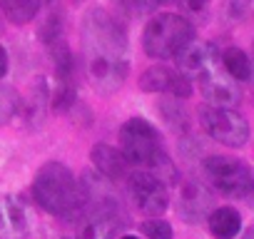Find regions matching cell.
Wrapping results in <instances>:
<instances>
[{
	"mask_svg": "<svg viewBox=\"0 0 254 239\" xmlns=\"http://www.w3.org/2000/svg\"><path fill=\"white\" fill-rule=\"evenodd\" d=\"M194 43V25L177 13L155 15L142 33V48L155 60L180 58Z\"/></svg>",
	"mask_w": 254,
	"mask_h": 239,
	"instance_id": "cell-3",
	"label": "cell"
},
{
	"mask_svg": "<svg viewBox=\"0 0 254 239\" xmlns=\"http://www.w3.org/2000/svg\"><path fill=\"white\" fill-rule=\"evenodd\" d=\"M242 239H254V227H252V229H247V232L242 234Z\"/></svg>",
	"mask_w": 254,
	"mask_h": 239,
	"instance_id": "cell-23",
	"label": "cell"
},
{
	"mask_svg": "<svg viewBox=\"0 0 254 239\" xmlns=\"http://www.w3.org/2000/svg\"><path fill=\"white\" fill-rule=\"evenodd\" d=\"M0 10H3V15L10 23L25 25V23H30L38 15L40 0H0Z\"/></svg>",
	"mask_w": 254,
	"mask_h": 239,
	"instance_id": "cell-16",
	"label": "cell"
},
{
	"mask_svg": "<svg viewBox=\"0 0 254 239\" xmlns=\"http://www.w3.org/2000/svg\"><path fill=\"white\" fill-rule=\"evenodd\" d=\"M160 3H165V0H135L137 10H142V13H152V10H157Z\"/></svg>",
	"mask_w": 254,
	"mask_h": 239,
	"instance_id": "cell-20",
	"label": "cell"
},
{
	"mask_svg": "<svg viewBox=\"0 0 254 239\" xmlns=\"http://www.w3.org/2000/svg\"><path fill=\"white\" fill-rule=\"evenodd\" d=\"M0 227H3V232L10 239H20L25 234V229H28L25 212L18 204L15 197H3L0 199Z\"/></svg>",
	"mask_w": 254,
	"mask_h": 239,
	"instance_id": "cell-14",
	"label": "cell"
},
{
	"mask_svg": "<svg viewBox=\"0 0 254 239\" xmlns=\"http://www.w3.org/2000/svg\"><path fill=\"white\" fill-rule=\"evenodd\" d=\"M209 232L217 239H234L242 229V217L234 207H217L212 209V214L207 217Z\"/></svg>",
	"mask_w": 254,
	"mask_h": 239,
	"instance_id": "cell-13",
	"label": "cell"
},
{
	"mask_svg": "<svg viewBox=\"0 0 254 239\" xmlns=\"http://www.w3.org/2000/svg\"><path fill=\"white\" fill-rule=\"evenodd\" d=\"M177 209H180L185 222L194 224V222H199V219L212 214V192L202 182H187L182 187V192H180Z\"/></svg>",
	"mask_w": 254,
	"mask_h": 239,
	"instance_id": "cell-10",
	"label": "cell"
},
{
	"mask_svg": "<svg viewBox=\"0 0 254 239\" xmlns=\"http://www.w3.org/2000/svg\"><path fill=\"white\" fill-rule=\"evenodd\" d=\"M48 105H50V90H48V82L43 77H35L25 100H20V110H23V117H25V125L28 127H40L43 120H45V112H48Z\"/></svg>",
	"mask_w": 254,
	"mask_h": 239,
	"instance_id": "cell-11",
	"label": "cell"
},
{
	"mask_svg": "<svg viewBox=\"0 0 254 239\" xmlns=\"http://www.w3.org/2000/svg\"><path fill=\"white\" fill-rule=\"evenodd\" d=\"M35 202L55 217H77L87 212V197L70 167L63 162H45L33 182Z\"/></svg>",
	"mask_w": 254,
	"mask_h": 239,
	"instance_id": "cell-2",
	"label": "cell"
},
{
	"mask_svg": "<svg viewBox=\"0 0 254 239\" xmlns=\"http://www.w3.org/2000/svg\"><path fill=\"white\" fill-rule=\"evenodd\" d=\"M20 110V97L10 85L0 82V127L8 125L10 120L15 117V112Z\"/></svg>",
	"mask_w": 254,
	"mask_h": 239,
	"instance_id": "cell-17",
	"label": "cell"
},
{
	"mask_svg": "<svg viewBox=\"0 0 254 239\" xmlns=\"http://www.w3.org/2000/svg\"><path fill=\"white\" fill-rule=\"evenodd\" d=\"M120 239H137V237H120Z\"/></svg>",
	"mask_w": 254,
	"mask_h": 239,
	"instance_id": "cell-24",
	"label": "cell"
},
{
	"mask_svg": "<svg viewBox=\"0 0 254 239\" xmlns=\"http://www.w3.org/2000/svg\"><path fill=\"white\" fill-rule=\"evenodd\" d=\"M199 122H202L204 132L224 147L237 150V147H244L249 140V125L237 110L202 105L199 107Z\"/></svg>",
	"mask_w": 254,
	"mask_h": 239,
	"instance_id": "cell-6",
	"label": "cell"
},
{
	"mask_svg": "<svg viewBox=\"0 0 254 239\" xmlns=\"http://www.w3.org/2000/svg\"><path fill=\"white\" fill-rule=\"evenodd\" d=\"M127 182H130V194L137 204V209L152 219H157L167 204H170V187L165 182H160L152 172L147 170H135L130 172V177H127Z\"/></svg>",
	"mask_w": 254,
	"mask_h": 239,
	"instance_id": "cell-7",
	"label": "cell"
},
{
	"mask_svg": "<svg viewBox=\"0 0 254 239\" xmlns=\"http://www.w3.org/2000/svg\"><path fill=\"white\" fill-rule=\"evenodd\" d=\"M5 72H8V53H5L3 45H0V80L5 77Z\"/></svg>",
	"mask_w": 254,
	"mask_h": 239,
	"instance_id": "cell-22",
	"label": "cell"
},
{
	"mask_svg": "<svg viewBox=\"0 0 254 239\" xmlns=\"http://www.w3.org/2000/svg\"><path fill=\"white\" fill-rule=\"evenodd\" d=\"M252 5V0H224V8L229 18H242Z\"/></svg>",
	"mask_w": 254,
	"mask_h": 239,
	"instance_id": "cell-19",
	"label": "cell"
},
{
	"mask_svg": "<svg viewBox=\"0 0 254 239\" xmlns=\"http://www.w3.org/2000/svg\"><path fill=\"white\" fill-rule=\"evenodd\" d=\"M177 3H182L187 10H194V13H197V10H204V8H207L209 0H177Z\"/></svg>",
	"mask_w": 254,
	"mask_h": 239,
	"instance_id": "cell-21",
	"label": "cell"
},
{
	"mask_svg": "<svg viewBox=\"0 0 254 239\" xmlns=\"http://www.w3.org/2000/svg\"><path fill=\"white\" fill-rule=\"evenodd\" d=\"M120 152L127 160V165L137 170H150L165 155L160 132L142 117L127 120L120 127Z\"/></svg>",
	"mask_w": 254,
	"mask_h": 239,
	"instance_id": "cell-4",
	"label": "cell"
},
{
	"mask_svg": "<svg viewBox=\"0 0 254 239\" xmlns=\"http://www.w3.org/2000/svg\"><path fill=\"white\" fill-rule=\"evenodd\" d=\"M204 175L209 177L212 187L232 199H252L254 197V172L249 165L234 157H207L204 160Z\"/></svg>",
	"mask_w": 254,
	"mask_h": 239,
	"instance_id": "cell-5",
	"label": "cell"
},
{
	"mask_svg": "<svg viewBox=\"0 0 254 239\" xmlns=\"http://www.w3.org/2000/svg\"><path fill=\"white\" fill-rule=\"evenodd\" d=\"M199 90L207 97V102L212 107H227L234 110V105L242 100V92L237 87V82L224 72V67H219V58H214L212 62H207L199 72Z\"/></svg>",
	"mask_w": 254,
	"mask_h": 239,
	"instance_id": "cell-8",
	"label": "cell"
},
{
	"mask_svg": "<svg viewBox=\"0 0 254 239\" xmlns=\"http://www.w3.org/2000/svg\"><path fill=\"white\" fill-rule=\"evenodd\" d=\"M85 70L100 92H115L127 75V35L125 28L102 8H92L82 18Z\"/></svg>",
	"mask_w": 254,
	"mask_h": 239,
	"instance_id": "cell-1",
	"label": "cell"
},
{
	"mask_svg": "<svg viewBox=\"0 0 254 239\" xmlns=\"http://www.w3.org/2000/svg\"><path fill=\"white\" fill-rule=\"evenodd\" d=\"M142 92H155V95H172V97H190L192 95V82L182 70H175L170 65H152L147 67L140 80H137Z\"/></svg>",
	"mask_w": 254,
	"mask_h": 239,
	"instance_id": "cell-9",
	"label": "cell"
},
{
	"mask_svg": "<svg viewBox=\"0 0 254 239\" xmlns=\"http://www.w3.org/2000/svg\"><path fill=\"white\" fill-rule=\"evenodd\" d=\"M92 165L97 167V172L105 177V179H127L130 177V165L122 157L120 150L110 147V145H95L92 147Z\"/></svg>",
	"mask_w": 254,
	"mask_h": 239,
	"instance_id": "cell-12",
	"label": "cell"
},
{
	"mask_svg": "<svg viewBox=\"0 0 254 239\" xmlns=\"http://www.w3.org/2000/svg\"><path fill=\"white\" fill-rule=\"evenodd\" d=\"M142 234L147 239H172V227H170V222L157 217V219L142 222Z\"/></svg>",
	"mask_w": 254,
	"mask_h": 239,
	"instance_id": "cell-18",
	"label": "cell"
},
{
	"mask_svg": "<svg viewBox=\"0 0 254 239\" xmlns=\"http://www.w3.org/2000/svg\"><path fill=\"white\" fill-rule=\"evenodd\" d=\"M219 60H222L224 72H227L234 82H244V80L252 77V62H249V58H247L244 50H239V48H227Z\"/></svg>",
	"mask_w": 254,
	"mask_h": 239,
	"instance_id": "cell-15",
	"label": "cell"
}]
</instances>
